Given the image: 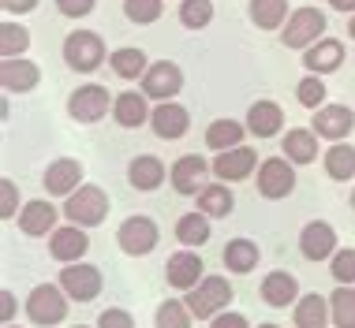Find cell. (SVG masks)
<instances>
[{
    "label": "cell",
    "mask_w": 355,
    "mask_h": 328,
    "mask_svg": "<svg viewBox=\"0 0 355 328\" xmlns=\"http://www.w3.org/2000/svg\"><path fill=\"white\" fill-rule=\"evenodd\" d=\"M112 71L120 75V79H139V75H146V53L142 49H116L112 53Z\"/></svg>",
    "instance_id": "34"
},
{
    "label": "cell",
    "mask_w": 355,
    "mask_h": 328,
    "mask_svg": "<svg viewBox=\"0 0 355 328\" xmlns=\"http://www.w3.org/2000/svg\"><path fill=\"white\" fill-rule=\"evenodd\" d=\"M37 67L31 60H15V56H8L4 64H0V82H4V90H12V93H26V90H34L37 86Z\"/></svg>",
    "instance_id": "20"
},
{
    "label": "cell",
    "mask_w": 355,
    "mask_h": 328,
    "mask_svg": "<svg viewBox=\"0 0 355 328\" xmlns=\"http://www.w3.org/2000/svg\"><path fill=\"white\" fill-rule=\"evenodd\" d=\"M165 276H168L172 287L191 291V287H198V280H202V262H198V254H191V250H180V254L168 257Z\"/></svg>",
    "instance_id": "18"
},
{
    "label": "cell",
    "mask_w": 355,
    "mask_h": 328,
    "mask_svg": "<svg viewBox=\"0 0 355 328\" xmlns=\"http://www.w3.org/2000/svg\"><path fill=\"white\" fill-rule=\"evenodd\" d=\"M295 98H300L303 109H322V101H325V82H322V75H306V79L295 86Z\"/></svg>",
    "instance_id": "39"
},
{
    "label": "cell",
    "mask_w": 355,
    "mask_h": 328,
    "mask_svg": "<svg viewBox=\"0 0 355 328\" xmlns=\"http://www.w3.org/2000/svg\"><path fill=\"white\" fill-rule=\"evenodd\" d=\"M184 90V71H180L176 64H168V60H161V64H153L146 75H142V93L146 98H157V101H172L176 93Z\"/></svg>",
    "instance_id": "8"
},
{
    "label": "cell",
    "mask_w": 355,
    "mask_h": 328,
    "mask_svg": "<svg viewBox=\"0 0 355 328\" xmlns=\"http://www.w3.org/2000/svg\"><path fill=\"white\" fill-rule=\"evenodd\" d=\"M325 172H329L333 179H352L355 176V149L337 142V146L325 153Z\"/></svg>",
    "instance_id": "35"
},
{
    "label": "cell",
    "mask_w": 355,
    "mask_h": 328,
    "mask_svg": "<svg viewBox=\"0 0 355 328\" xmlns=\"http://www.w3.org/2000/svg\"><path fill=\"white\" fill-rule=\"evenodd\" d=\"M352 209H355V190H352Z\"/></svg>",
    "instance_id": "51"
},
{
    "label": "cell",
    "mask_w": 355,
    "mask_h": 328,
    "mask_svg": "<svg viewBox=\"0 0 355 328\" xmlns=\"http://www.w3.org/2000/svg\"><path fill=\"white\" fill-rule=\"evenodd\" d=\"M60 287L68 291V298H75V302H90V298L101 295V273L94 265H71L60 273Z\"/></svg>",
    "instance_id": "10"
},
{
    "label": "cell",
    "mask_w": 355,
    "mask_h": 328,
    "mask_svg": "<svg viewBox=\"0 0 355 328\" xmlns=\"http://www.w3.org/2000/svg\"><path fill=\"white\" fill-rule=\"evenodd\" d=\"M64 213H68L71 224H79V228H94V224H101L105 213H109V198H105V190L101 187H79V190H71L68 194V206H64Z\"/></svg>",
    "instance_id": "3"
},
{
    "label": "cell",
    "mask_w": 355,
    "mask_h": 328,
    "mask_svg": "<svg viewBox=\"0 0 355 328\" xmlns=\"http://www.w3.org/2000/svg\"><path fill=\"white\" fill-rule=\"evenodd\" d=\"M56 8H60V15L68 19H83L94 12V0H56Z\"/></svg>",
    "instance_id": "43"
},
{
    "label": "cell",
    "mask_w": 355,
    "mask_h": 328,
    "mask_svg": "<svg viewBox=\"0 0 355 328\" xmlns=\"http://www.w3.org/2000/svg\"><path fill=\"white\" fill-rule=\"evenodd\" d=\"M239 138H243V127H239L236 120H214V123H209V131H206V146L217 149V153L236 149Z\"/></svg>",
    "instance_id": "29"
},
{
    "label": "cell",
    "mask_w": 355,
    "mask_h": 328,
    "mask_svg": "<svg viewBox=\"0 0 355 328\" xmlns=\"http://www.w3.org/2000/svg\"><path fill=\"white\" fill-rule=\"evenodd\" d=\"M176 239H180L184 246H202L206 239H209V220H206V213H187V217H180Z\"/></svg>",
    "instance_id": "33"
},
{
    "label": "cell",
    "mask_w": 355,
    "mask_h": 328,
    "mask_svg": "<svg viewBox=\"0 0 355 328\" xmlns=\"http://www.w3.org/2000/svg\"><path fill=\"white\" fill-rule=\"evenodd\" d=\"M344 60V45L333 42V37H322V42H314L311 49L303 53V64L311 75H325V71H337Z\"/></svg>",
    "instance_id": "19"
},
{
    "label": "cell",
    "mask_w": 355,
    "mask_h": 328,
    "mask_svg": "<svg viewBox=\"0 0 355 328\" xmlns=\"http://www.w3.org/2000/svg\"><path fill=\"white\" fill-rule=\"evenodd\" d=\"M258 190H262V198H288L295 190V172H292V161L284 157H270L262 161V168H258Z\"/></svg>",
    "instance_id": "6"
},
{
    "label": "cell",
    "mask_w": 355,
    "mask_h": 328,
    "mask_svg": "<svg viewBox=\"0 0 355 328\" xmlns=\"http://www.w3.org/2000/svg\"><path fill=\"white\" fill-rule=\"evenodd\" d=\"M68 112L79 123H98L101 116L109 112V90H105V86H79L68 98Z\"/></svg>",
    "instance_id": "9"
},
{
    "label": "cell",
    "mask_w": 355,
    "mask_h": 328,
    "mask_svg": "<svg viewBox=\"0 0 355 328\" xmlns=\"http://www.w3.org/2000/svg\"><path fill=\"white\" fill-rule=\"evenodd\" d=\"M232 190L220 187V183H209V187L198 190V209H202L206 217H228L232 213Z\"/></svg>",
    "instance_id": "28"
},
{
    "label": "cell",
    "mask_w": 355,
    "mask_h": 328,
    "mask_svg": "<svg viewBox=\"0 0 355 328\" xmlns=\"http://www.w3.org/2000/svg\"><path fill=\"white\" fill-rule=\"evenodd\" d=\"M150 127H153V134L157 138H184L187 134V127H191V116H187V109L184 104H176V101H161L157 109L150 112Z\"/></svg>",
    "instance_id": "11"
},
{
    "label": "cell",
    "mask_w": 355,
    "mask_h": 328,
    "mask_svg": "<svg viewBox=\"0 0 355 328\" xmlns=\"http://www.w3.org/2000/svg\"><path fill=\"white\" fill-rule=\"evenodd\" d=\"M191 313L184 302H176V298H168V302H161L157 310V328H191Z\"/></svg>",
    "instance_id": "38"
},
{
    "label": "cell",
    "mask_w": 355,
    "mask_h": 328,
    "mask_svg": "<svg viewBox=\"0 0 355 328\" xmlns=\"http://www.w3.org/2000/svg\"><path fill=\"white\" fill-rule=\"evenodd\" d=\"M214 328H251V325H247L243 313H225V310H220L214 317Z\"/></svg>",
    "instance_id": "45"
},
{
    "label": "cell",
    "mask_w": 355,
    "mask_h": 328,
    "mask_svg": "<svg viewBox=\"0 0 355 328\" xmlns=\"http://www.w3.org/2000/svg\"><path fill=\"white\" fill-rule=\"evenodd\" d=\"M281 123H284V112L273 101H254L251 112H247V131H254L258 138H273L281 131Z\"/></svg>",
    "instance_id": "21"
},
{
    "label": "cell",
    "mask_w": 355,
    "mask_h": 328,
    "mask_svg": "<svg viewBox=\"0 0 355 328\" xmlns=\"http://www.w3.org/2000/svg\"><path fill=\"white\" fill-rule=\"evenodd\" d=\"M314 134H322V138H344V134H352L355 127V116L348 104H322V109H314Z\"/></svg>",
    "instance_id": "14"
},
{
    "label": "cell",
    "mask_w": 355,
    "mask_h": 328,
    "mask_svg": "<svg viewBox=\"0 0 355 328\" xmlns=\"http://www.w3.org/2000/svg\"><path fill=\"white\" fill-rule=\"evenodd\" d=\"M209 19H214V0H184L180 4V23L191 30H202Z\"/></svg>",
    "instance_id": "36"
},
{
    "label": "cell",
    "mask_w": 355,
    "mask_h": 328,
    "mask_svg": "<svg viewBox=\"0 0 355 328\" xmlns=\"http://www.w3.org/2000/svg\"><path fill=\"white\" fill-rule=\"evenodd\" d=\"M128 176H131V187L135 190H157L161 179H165V164L157 157H135L128 168Z\"/></svg>",
    "instance_id": "26"
},
{
    "label": "cell",
    "mask_w": 355,
    "mask_h": 328,
    "mask_svg": "<svg viewBox=\"0 0 355 328\" xmlns=\"http://www.w3.org/2000/svg\"><path fill=\"white\" fill-rule=\"evenodd\" d=\"M0 298H4V302H0V310H4V321H8V317L15 313V295H12V291H4Z\"/></svg>",
    "instance_id": "47"
},
{
    "label": "cell",
    "mask_w": 355,
    "mask_h": 328,
    "mask_svg": "<svg viewBox=\"0 0 355 328\" xmlns=\"http://www.w3.org/2000/svg\"><path fill=\"white\" fill-rule=\"evenodd\" d=\"M333 276H337V284H355V250L333 254Z\"/></svg>",
    "instance_id": "41"
},
{
    "label": "cell",
    "mask_w": 355,
    "mask_h": 328,
    "mask_svg": "<svg viewBox=\"0 0 355 328\" xmlns=\"http://www.w3.org/2000/svg\"><path fill=\"white\" fill-rule=\"evenodd\" d=\"M333 8H337V12H355V0H329Z\"/></svg>",
    "instance_id": "48"
},
{
    "label": "cell",
    "mask_w": 355,
    "mask_h": 328,
    "mask_svg": "<svg viewBox=\"0 0 355 328\" xmlns=\"http://www.w3.org/2000/svg\"><path fill=\"white\" fill-rule=\"evenodd\" d=\"M258 328H277V325H258Z\"/></svg>",
    "instance_id": "50"
},
{
    "label": "cell",
    "mask_w": 355,
    "mask_h": 328,
    "mask_svg": "<svg viewBox=\"0 0 355 328\" xmlns=\"http://www.w3.org/2000/svg\"><path fill=\"white\" fill-rule=\"evenodd\" d=\"M123 15H128L131 23H157L161 0H123Z\"/></svg>",
    "instance_id": "40"
},
{
    "label": "cell",
    "mask_w": 355,
    "mask_h": 328,
    "mask_svg": "<svg viewBox=\"0 0 355 328\" xmlns=\"http://www.w3.org/2000/svg\"><path fill=\"white\" fill-rule=\"evenodd\" d=\"M116 239H120L123 254L139 257V254H150V250L157 246L161 231H157V224H153L150 217H131V220H123V224H120Z\"/></svg>",
    "instance_id": "7"
},
{
    "label": "cell",
    "mask_w": 355,
    "mask_h": 328,
    "mask_svg": "<svg viewBox=\"0 0 355 328\" xmlns=\"http://www.w3.org/2000/svg\"><path fill=\"white\" fill-rule=\"evenodd\" d=\"M228 298H232V287H228L225 276H202L198 287H191V295H187V310L195 313L198 321H206V317H217L225 310Z\"/></svg>",
    "instance_id": "1"
},
{
    "label": "cell",
    "mask_w": 355,
    "mask_h": 328,
    "mask_svg": "<svg viewBox=\"0 0 355 328\" xmlns=\"http://www.w3.org/2000/svg\"><path fill=\"white\" fill-rule=\"evenodd\" d=\"M26 45H31V34L23 30V26H15V23H4L0 26V56H19V53H26Z\"/></svg>",
    "instance_id": "37"
},
{
    "label": "cell",
    "mask_w": 355,
    "mask_h": 328,
    "mask_svg": "<svg viewBox=\"0 0 355 328\" xmlns=\"http://www.w3.org/2000/svg\"><path fill=\"white\" fill-rule=\"evenodd\" d=\"M281 149L288 153V161L311 164L314 157H318V134H314V131H288Z\"/></svg>",
    "instance_id": "27"
},
{
    "label": "cell",
    "mask_w": 355,
    "mask_h": 328,
    "mask_svg": "<svg viewBox=\"0 0 355 328\" xmlns=\"http://www.w3.org/2000/svg\"><path fill=\"white\" fill-rule=\"evenodd\" d=\"M98 328H135V321H131L128 310H105L98 317Z\"/></svg>",
    "instance_id": "42"
},
{
    "label": "cell",
    "mask_w": 355,
    "mask_h": 328,
    "mask_svg": "<svg viewBox=\"0 0 355 328\" xmlns=\"http://www.w3.org/2000/svg\"><path fill=\"white\" fill-rule=\"evenodd\" d=\"M0 4H4V12H19V15H23V12H31V8L37 4V0H0Z\"/></svg>",
    "instance_id": "46"
},
{
    "label": "cell",
    "mask_w": 355,
    "mask_h": 328,
    "mask_svg": "<svg viewBox=\"0 0 355 328\" xmlns=\"http://www.w3.org/2000/svg\"><path fill=\"white\" fill-rule=\"evenodd\" d=\"M86 250H90V239H86V231L79 224L56 228L53 239H49V254L56 257V262H64V265H75Z\"/></svg>",
    "instance_id": "13"
},
{
    "label": "cell",
    "mask_w": 355,
    "mask_h": 328,
    "mask_svg": "<svg viewBox=\"0 0 355 328\" xmlns=\"http://www.w3.org/2000/svg\"><path fill=\"white\" fill-rule=\"evenodd\" d=\"M325 30V15L318 8H300V12L288 15V26L281 30V42L288 49H311L314 42H322Z\"/></svg>",
    "instance_id": "4"
},
{
    "label": "cell",
    "mask_w": 355,
    "mask_h": 328,
    "mask_svg": "<svg viewBox=\"0 0 355 328\" xmlns=\"http://www.w3.org/2000/svg\"><path fill=\"white\" fill-rule=\"evenodd\" d=\"M53 224H56V209L49 201H26L23 213H19V228L26 235H49Z\"/></svg>",
    "instance_id": "22"
},
{
    "label": "cell",
    "mask_w": 355,
    "mask_h": 328,
    "mask_svg": "<svg viewBox=\"0 0 355 328\" xmlns=\"http://www.w3.org/2000/svg\"><path fill=\"white\" fill-rule=\"evenodd\" d=\"M83 164L79 161H71V157H64V161H53L49 168H45V190H49V194H64L68 198L71 190H79L83 187Z\"/></svg>",
    "instance_id": "15"
},
{
    "label": "cell",
    "mask_w": 355,
    "mask_h": 328,
    "mask_svg": "<svg viewBox=\"0 0 355 328\" xmlns=\"http://www.w3.org/2000/svg\"><path fill=\"white\" fill-rule=\"evenodd\" d=\"M112 112H116V123L120 127H142V123L150 120V109H146V98L135 90L120 93L116 101H112Z\"/></svg>",
    "instance_id": "23"
},
{
    "label": "cell",
    "mask_w": 355,
    "mask_h": 328,
    "mask_svg": "<svg viewBox=\"0 0 355 328\" xmlns=\"http://www.w3.org/2000/svg\"><path fill=\"white\" fill-rule=\"evenodd\" d=\"M26 317L34 325H60L68 317V291L56 284H37L26 298Z\"/></svg>",
    "instance_id": "2"
},
{
    "label": "cell",
    "mask_w": 355,
    "mask_h": 328,
    "mask_svg": "<svg viewBox=\"0 0 355 328\" xmlns=\"http://www.w3.org/2000/svg\"><path fill=\"white\" fill-rule=\"evenodd\" d=\"M0 190H4V206H0V217H15V183L12 179H4L0 183Z\"/></svg>",
    "instance_id": "44"
},
{
    "label": "cell",
    "mask_w": 355,
    "mask_h": 328,
    "mask_svg": "<svg viewBox=\"0 0 355 328\" xmlns=\"http://www.w3.org/2000/svg\"><path fill=\"white\" fill-rule=\"evenodd\" d=\"M79 328H83V325H79Z\"/></svg>",
    "instance_id": "53"
},
{
    "label": "cell",
    "mask_w": 355,
    "mask_h": 328,
    "mask_svg": "<svg viewBox=\"0 0 355 328\" xmlns=\"http://www.w3.org/2000/svg\"><path fill=\"white\" fill-rule=\"evenodd\" d=\"M300 250H303L306 262H325V257L337 254V231L325 224V220H314V224H306V228H303Z\"/></svg>",
    "instance_id": "12"
},
{
    "label": "cell",
    "mask_w": 355,
    "mask_h": 328,
    "mask_svg": "<svg viewBox=\"0 0 355 328\" xmlns=\"http://www.w3.org/2000/svg\"><path fill=\"white\" fill-rule=\"evenodd\" d=\"M206 172H209V164L198 157V153H187V157H180L172 164V187H176L180 194H198Z\"/></svg>",
    "instance_id": "17"
},
{
    "label": "cell",
    "mask_w": 355,
    "mask_h": 328,
    "mask_svg": "<svg viewBox=\"0 0 355 328\" xmlns=\"http://www.w3.org/2000/svg\"><path fill=\"white\" fill-rule=\"evenodd\" d=\"M329 317H333V310L322 295H303L295 302V328H325Z\"/></svg>",
    "instance_id": "25"
},
{
    "label": "cell",
    "mask_w": 355,
    "mask_h": 328,
    "mask_svg": "<svg viewBox=\"0 0 355 328\" xmlns=\"http://www.w3.org/2000/svg\"><path fill=\"white\" fill-rule=\"evenodd\" d=\"M225 265L232 268V273H251L258 265V246L251 239H232V243L225 246Z\"/></svg>",
    "instance_id": "31"
},
{
    "label": "cell",
    "mask_w": 355,
    "mask_h": 328,
    "mask_svg": "<svg viewBox=\"0 0 355 328\" xmlns=\"http://www.w3.org/2000/svg\"><path fill=\"white\" fill-rule=\"evenodd\" d=\"M4 328H15V325H4Z\"/></svg>",
    "instance_id": "52"
},
{
    "label": "cell",
    "mask_w": 355,
    "mask_h": 328,
    "mask_svg": "<svg viewBox=\"0 0 355 328\" xmlns=\"http://www.w3.org/2000/svg\"><path fill=\"white\" fill-rule=\"evenodd\" d=\"M348 30H352V37H355V15H352V26H348Z\"/></svg>",
    "instance_id": "49"
},
{
    "label": "cell",
    "mask_w": 355,
    "mask_h": 328,
    "mask_svg": "<svg viewBox=\"0 0 355 328\" xmlns=\"http://www.w3.org/2000/svg\"><path fill=\"white\" fill-rule=\"evenodd\" d=\"M262 298L270 306H288L300 298V284H295L292 273H270L262 280Z\"/></svg>",
    "instance_id": "24"
},
{
    "label": "cell",
    "mask_w": 355,
    "mask_h": 328,
    "mask_svg": "<svg viewBox=\"0 0 355 328\" xmlns=\"http://www.w3.org/2000/svg\"><path fill=\"white\" fill-rule=\"evenodd\" d=\"M288 15V0H251V19L262 30H277Z\"/></svg>",
    "instance_id": "32"
},
{
    "label": "cell",
    "mask_w": 355,
    "mask_h": 328,
    "mask_svg": "<svg viewBox=\"0 0 355 328\" xmlns=\"http://www.w3.org/2000/svg\"><path fill=\"white\" fill-rule=\"evenodd\" d=\"M64 60H68V67H75V71H94V67L105 60L101 37L90 34V30L68 34V42H64Z\"/></svg>",
    "instance_id": "5"
},
{
    "label": "cell",
    "mask_w": 355,
    "mask_h": 328,
    "mask_svg": "<svg viewBox=\"0 0 355 328\" xmlns=\"http://www.w3.org/2000/svg\"><path fill=\"white\" fill-rule=\"evenodd\" d=\"M254 149H247V146H236V149H225V153H217V161H214V176L217 179H247L254 172Z\"/></svg>",
    "instance_id": "16"
},
{
    "label": "cell",
    "mask_w": 355,
    "mask_h": 328,
    "mask_svg": "<svg viewBox=\"0 0 355 328\" xmlns=\"http://www.w3.org/2000/svg\"><path fill=\"white\" fill-rule=\"evenodd\" d=\"M329 310H333V325L337 328H355V287L340 284L329 295Z\"/></svg>",
    "instance_id": "30"
}]
</instances>
